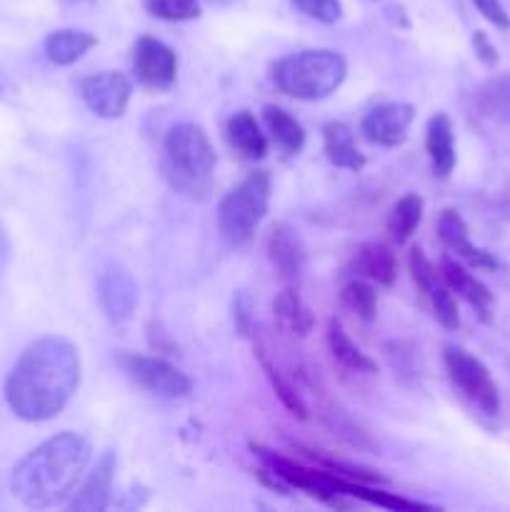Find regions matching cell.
Instances as JSON below:
<instances>
[{"instance_id":"obj_1","label":"cell","mask_w":510,"mask_h":512,"mask_svg":"<svg viewBox=\"0 0 510 512\" xmlns=\"http://www.w3.org/2000/svg\"><path fill=\"white\" fill-rule=\"evenodd\" d=\"M80 385V355L70 340L45 335L20 353L5 378V403L15 418L43 423L55 418Z\"/></svg>"},{"instance_id":"obj_2","label":"cell","mask_w":510,"mask_h":512,"mask_svg":"<svg viewBox=\"0 0 510 512\" xmlns=\"http://www.w3.org/2000/svg\"><path fill=\"white\" fill-rule=\"evenodd\" d=\"M88 460V440L75 433L55 435L15 465L10 493L18 503L33 510L63 505L78 488Z\"/></svg>"},{"instance_id":"obj_3","label":"cell","mask_w":510,"mask_h":512,"mask_svg":"<svg viewBox=\"0 0 510 512\" xmlns=\"http://www.w3.org/2000/svg\"><path fill=\"white\" fill-rule=\"evenodd\" d=\"M165 175L188 198H205L215 170V150L200 125L180 123L165 135Z\"/></svg>"},{"instance_id":"obj_4","label":"cell","mask_w":510,"mask_h":512,"mask_svg":"<svg viewBox=\"0 0 510 512\" xmlns=\"http://www.w3.org/2000/svg\"><path fill=\"white\" fill-rule=\"evenodd\" d=\"M345 73V58L335 50H300L273 65V83L290 98L323 100L340 88Z\"/></svg>"},{"instance_id":"obj_5","label":"cell","mask_w":510,"mask_h":512,"mask_svg":"<svg viewBox=\"0 0 510 512\" xmlns=\"http://www.w3.org/2000/svg\"><path fill=\"white\" fill-rule=\"evenodd\" d=\"M270 175L265 170L248 175L238 188L230 190L218 208V230L225 243L243 245L253 238L260 220L268 213Z\"/></svg>"},{"instance_id":"obj_6","label":"cell","mask_w":510,"mask_h":512,"mask_svg":"<svg viewBox=\"0 0 510 512\" xmlns=\"http://www.w3.org/2000/svg\"><path fill=\"white\" fill-rule=\"evenodd\" d=\"M445 368L450 380L460 388V393L473 400L485 415H498L500 390L490 370L475 355L460 348H445Z\"/></svg>"},{"instance_id":"obj_7","label":"cell","mask_w":510,"mask_h":512,"mask_svg":"<svg viewBox=\"0 0 510 512\" xmlns=\"http://www.w3.org/2000/svg\"><path fill=\"white\" fill-rule=\"evenodd\" d=\"M118 365L135 385L148 390L150 395H158V398H185L193 388L190 380L178 368H173V365L160 358L120 353Z\"/></svg>"},{"instance_id":"obj_8","label":"cell","mask_w":510,"mask_h":512,"mask_svg":"<svg viewBox=\"0 0 510 512\" xmlns=\"http://www.w3.org/2000/svg\"><path fill=\"white\" fill-rule=\"evenodd\" d=\"M85 105L100 118H120L128 108V100L133 95V85L123 73L105 70V73L90 75L80 85Z\"/></svg>"},{"instance_id":"obj_9","label":"cell","mask_w":510,"mask_h":512,"mask_svg":"<svg viewBox=\"0 0 510 512\" xmlns=\"http://www.w3.org/2000/svg\"><path fill=\"white\" fill-rule=\"evenodd\" d=\"M133 65L140 83L153 90L170 88L175 83V75H178V58H175L173 50L163 40L150 38V35H143L135 43Z\"/></svg>"},{"instance_id":"obj_10","label":"cell","mask_w":510,"mask_h":512,"mask_svg":"<svg viewBox=\"0 0 510 512\" xmlns=\"http://www.w3.org/2000/svg\"><path fill=\"white\" fill-rule=\"evenodd\" d=\"M98 300L105 318L115 325H123L133 318L138 305V285L130 278L128 270L120 265H110L98 280Z\"/></svg>"},{"instance_id":"obj_11","label":"cell","mask_w":510,"mask_h":512,"mask_svg":"<svg viewBox=\"0 0 510 512\" xmlns=\"http://www.w3.org/2000/svg\"><path fill=\"white\" fill-rule=\"evenodd\" d=\"M415 118V108L408 103H380L363 118L365 138L375 145H400L408 138V128Z\"/></svg>"},{"instance_id":"obj_12","label":"cell","mask_w":510,"mask_h":512,"mask_svg":"<svg viewBox=\"0 0 510 512\" xmlns=\"http://www.w3.org/2000/svg\"><path fill=\"white\" fill-rule=\"evenodd\" d=\"M113 473L115 458L113 453H105L93 468V473L85 478V483L75 490L73 500L68 503L75 512H103L108 510L110 495H113Z\"/></svg>"},{"instance_id":"obj_13","label":"cell","mask_w":510,"mask_h":512,"mask_svg":"<svg viewBox=\"0 0 510 512\" xmlns=\"http://www.w3.org/2000/svg\"><path fill=\"white\" fill-rule=\"evenodd\" d=\"M268 255L280 278L298 280L305 270V245L290 225L278 223L268 235Z\"/></svg>"},{"instance_id":"obj_14","label":"cell","mask_w":510,"mask_h":512,"mask_svg":"<svg viewBox=\"0 0 510 512\" xmlns=\"http://www.w3.org/2000/svg\"><path fill=\"white\" fill-rule=\"evenodd\" d=\"M440 278H443V283L448 285L455 295L468 300L480 318L490 320V315H493V308H495L493 293H490V290L485 288L475 275H470L468 270H465L460 263H455V260L443 258L440 260Z\"/></svg>"},{"instance_id":"obj_15","label":"cell","mask_w":510,"mask_h":512,"mask_svg":"<svg viewBox=\"0 0 510 512\" xmlns=\"http://www.w3.org/2000/svg\"><path fill=\"white\" fill-rule=\"evenodd\" d=\"M438 235L458 258L475 265V268H495V265H498V260H495L488 250H480L478 245L470 243L468 225H465V220L460 218L455 210H443V213H440Z\"/></svg>"},{"instance_id":"obj_16","label":"cell","mask_w":510,"mask_h":512,"mask_svg":"<svg viewBox=\"0 0 510 512\" xmlns=\"http://www.w3.org/2000/svg\"><path fill=\"white\" fill-rule=\"evenodd\" d=\"M425 148H428L430 163H433L435 175L445 178L455 168V135L453 123L448 115L438 113L430 118L428 135H425Z\"/></svg>"},{"instance_id":"obj_17","label":"cell","mask_w":510,"mask_h":512,"mask_svg":"<svg viewBox=\"0 0 510 512\" xmlns=\"http://www.w3.org/2000/svg\"><path fill=\"white\" fill-rule=\"evenodd\" d=\"M353 270L363 275L365 280H375L380 285H390L395 280V255L390 253L388 245L383 243H365L360 245L353 258Z\"/></svg>"},{"instance_id":"obj_18","label":"cell","mask_w":510,"mask_h":512,"mask_svg":"<svg viewBox=\"0 0 510 512\" xmlns=\"http://www.w3.org/2000/svg\"><path fill=\"white\" fill-rule=\"evenodd\" d=\"M325 155L333 165L345 170H360L365 165L363 153L358 150L353 138V130L345 123H328L323 128Z\"/></svg>"},{"instance_id":"obj_19","label":"cell","mask_w":510,"mask_h":512,"mask_svg":"<svg viewBox=\"0 0 510 512\" xmlns=\"http://www.w3.org/2000/svg\"><path fill=\"white\" fill-rule=\"evenodd\" d=\"M228 140L235 150H238L243 158L248 160H260L268 153V140L260 133L258 120L250 113H235L228 120Z\"/></svg>"},{"instance_id":"obj_20","label":"cell","mask_w":510,"mask_h":512,"mask_svg":"<svg viewBox=\"0 0 510 512\" xmlns=\"http://www.w3.org/2000/svg\"><path fill=\"white\" fill-rule=\"evenodd\" d=\"M328 350L333 355L335 363L343 365L345 370H353V373H378V365L348 338V333L343 330V325L338 320H330L328 325Z\"/></svg>"},{"instance_id":"obj_21","label":"cell","mask_w":510,"mask_h":512,"mask_svg":"<svg viewBox=\"0 0 510 512\" xmlns=\"http://www.w3.org/2000/svg\"><path fill=\"white\" fill-rule=\"evenodd\" d=\"M265 125H268L270 135H273L275 145L285 150L288 155H295L303 150L305 145V130L288 110L278 108V105H265L263 108Z\"/></svg>"},{"instance_id":"obj_22","label":"cell","mask_w":510,"mask_h":512,"mask_svg":"<svg viewBox=\"0 0 510 512\" xmlns=\"http://www.w3.org/2000/svg\"><path fill=\"white\" fill-rule=\"evenodd\" d=\"M95 45V38L83 30H55L45 38V55L55 65H70L83 58Z\"/></svg>"},{"instance_id":"obj_23","label":"cell","mask_w":510,"mask_h":512,"mask_svg":"<svg viewBox=\"0 0 510 512\" xmlns=\"http://www.w3.org/2000/svg\"><path fill=\"white\" fill-rule=\"evenodd\" d=\"M480 113L498 123H510V73L485 80L475 93Z\"/></svg>"},{"instance_id":"obj_24","label":"cell","mask_w":510,"mask_h":512,"mask_svg":"<svg viewBox=\"0 0 510 512\" xmlns=\"http://www.w3.org/2000/svg\"><path fill=\"white\" fill-rule=\"evenodd\" d=\"M420 220H423V198L415 193L403 195V198L395 203V208L390 210L388 218V235L395 245H403L413 238V233L418 230Z\"/></svg>"},{"instance_id":"obj_25","label":"cell","mask_w":510,"mask_h":512,"mask_svg":"<svg viewBox=\"0 0 510 512\" xmlns=\"http://www.w3.org/2000/svg\"><path fill=\"white\" fill-rule=\"evenodd\" d=\"M273 313L280 328L288 330V333L305 335L313 328V315H310V310L303 305L298 290L293 288L280 290L278 298H275L273 303Z\"/></svg>"},{"instance_id":"obj_26","label":"cell","mask_w":510,"mask_h":512,"mask_svg":"<svg viewBox=\"0 0 510 512\" xmlns=\"http://www.w3.org/2000/svg\"><path fill=\"white\" fill-rule=\"evenodd\" d=\"M340 303H343L345 310H350L355 318L365 320V323L375 320V313H378V293L365 280H353V283L345 285L343 293H340Z\"/></svg>"},{"instance_id":"obj_27","label":"cell","mask_w":510,"mask_h":512,"mask_svg":"<svg viewBox=\"0 0 510 512\" xmlns=\"http://www.w3.org/2000/svg\"><path fill=\"white\" fill-rule=\"evenodd\" d=\"M425 300L430 303V308H433V315L435 320H438L443 328L448 330H455L460 325V315H458V305H455V298H453V290L448 288V285L443 283V278L438 280V283L433 285V288L425 293Z\"/></svg>"},{"instance_id":"obj_28","label":"cell","mask_w":510,"mask_h":512,"mask_svg":"<svg viewBox=\"0 0 510 512\" xmlns=\"http://www.w3.org/2000/svg\"><path fill=\"white\" fill-rule=\"evenodd\" d=\"M143 8L153 18L168 20V23H183L200 15V0H143Z\"/></svg>"},{"instance_id":"obj_29","label":"cell","mask_w":510,"mask_h":512,"mask_svg":"<svg viewBox=\"0 0 510 512\" xmlns=\"http://www.w3.org/2000/svg\"><path fill=\"white\" fill-rule=\"evenodd\" d=\"M408 268H410V275H413L415 285H418L420 295H423V298H425V293H428V290L433 288V285L440 280V273H435V268H433V265H430V260L425 258L423 250H420V248L410 250Z\"/></svg>"},{"instance_id":"obj_30","label":"cell","mask_w":510,"mask_h":512,"mask_svg":"<svg viewBox=\"0 0 510 512\" xmlns=\"http://www.w3.org/2000/svg\"><path fill=\"white\" fill-rule=\"evenodd\" d=\"M295 8L305 13L308 18L318 20V23H335L343 15V5L340 0H293Z\"/></svg>"},{"instance_id":"obj_31","label":"cell","mask_w":510,"mask_h":512,"mask_svg":"<svg viewBox=\"0 0 510 512\" xmlns=\"http://www.w3.org/2000/svg\"><path fill=\"white\" fill-rule=\"evenodd\" d=\"M470 3H473L475 10H478L485 20H490L495 28H500V30L510 28V15L505 13V8L500 5V0H470Z\"/></svg>"},{"instance_id":"obj_32","label":"cell","mask_w":510,"mask_h":512,"mask_svg":"<svg viewBox=\"0 0 510 512\" xmlns=\"http://www.w3.org/2000/svg\"><path fill=\"white\" fill-rule=\"evenodd\" d=\"M475 50H478V58L483 60V63H488V65L498 63V53H495L493 45H490L488 40H485L483 33L475 35Z\"/></svg>"},{"instance_id":"obj_33","label":"cell","mask_w":510,"mask_h":512,"mask_svg":"<svg viewBox=\"0 0 510 512\" xmlns=\"http://www.w3.org/2000/svg\"><path fill=\"white\" fill-rule=\"evenodd\" d=\"M10 258V240H8V233L3 230V225H0V270H3V265L8 263Z\"/></svg>"}]
</instances>
